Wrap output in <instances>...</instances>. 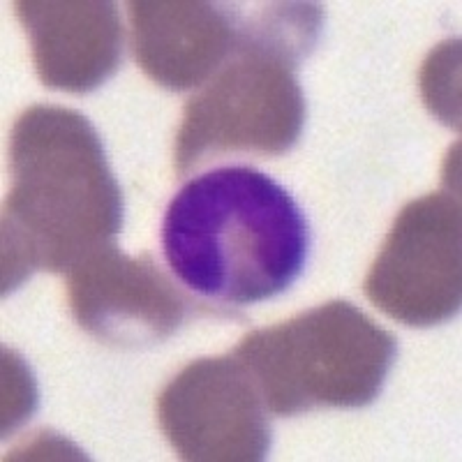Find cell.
<instances>
[{"instance_id":"6da1fadb","label":"cell","mask_w":462,"mask_h":462,"mask_svg":"<svg viewBox=\"0 0 462 462\" xmlns=\"http://www.w3.org/2000/svg\"><path fill=\"white\" fill-rule=\"evenodd\" d=\"M3 213V291L35 271H72L114 243L123 197L95 127L79 111L31 106L10 137Z\"/></svg>"},{"instance_id":"7a4b0ae2","label":"cell","mask_w":462,"mask_h":462,"mask_svg":"<svg viewBox=\"0 0 462 462\" xmlns=\"http://www.w3.org/2000/svg\"><path fill=\"white\" fill-rule=\"evenodd\" d=\"M294 197L250 167H222L180 188L162 220L171 273L220 305H254L291 287L308 254Z\"/></svg>"},{"instance_id":"3957f363","label":"cell","mask_w":462,"mask_h":462,"mask_svg":"<svg viewBox=\"0 0 462 462\" xmlns=\"http://www.w3.org/2000/svg\"><path fill=\"white\" fill-rule=\"evenodd\" d=\"M234 356L271 414L356 410L382 391L393 365L395 337L352 303L333 300L250 333Z\"/></svg>"},{"instance_id":"277c9868","label":"cell","mask_w":462,"mask_h":462,"mask_svg":"<svg viewBox=\"0 0 462 462\" xmlns=\"http://www.w3.org/2000/svg\"><path fill=\"white\" fill-rule=\"evenodd\" d=\"M303 51L243 23L238 51L185 105L173 164L179 176L226 155H280L305 123L296 79Z\"/></svg>"},{"instance_id":"5b68a950","label":"cell","mask_w":462,"mask_h":462,"mask_svg":"<svg viewBox=\"0 0 462 462\" xmlns=\"http://www.w3.org/2000/svg\"><path fill=\"white\" fill-rule=\"evenodd\" d=\"M460 220L453 192L420 197L400 210L363 284L379 310L407 326L441 324L460 310Z\"/></svg>"},{"instance_id":"8992f818","label":"cell","mask_w":462,"mask_h":462,"mask_svg":"<svg viewBox=\"0 0 462 462\" xmlns=\"http://www.w3.org/2000/svg\"><path fill=\"white\" fill-rule=\"evenodd\" d=\"M158 420L183 460L257 462L271 447L266 404L236 356L180 370L160 393Z\"/></svg>"},{"instance_id":"52a82bcc","label":"cell","mask_w":462,"mask_h":462,"mask_svg":"<svg viewBox=\"0 0 462 462\" xmlns=\"http://www.w3.org/2000/svg\"><path fill=\"white\" fill-rule=\"evenodd\" d=\"M68 303L77 324L123 349L155 345L188 315V300L151 257H127L116 243L68 271Z\"/></svg>"},{"instance_id":"ba28073f","label":"cell","mask_w":462,"mask_h":462,"mask_svg":"<svg viewBox=\"0 0 462 462\" xmlns=\"http://www.w3.org/2000/svg\"><path fill=\"white\" fill-rule=\"evenodd\" d=\"M134 53L155 84L171 90L201 86L238 51L236 12L199 0H132Z\"/></svg>"},{"instance_id":"9c48e42d","label":"cell","mask_w":462,"mask_h":462,"mask_svg":"<svg viewBox=\"0 0 462 462\" xmlns=\"http://www.w3.org/2000/svg\"><path fill=\"white\" fill-rule=\"evenodd\" d=\"M16 14L31 37L32 63L44 86L88 93L118 69L123 26L106 0H22Z\"/></svg>"},{"instance_id":"30bf717a","label":"cell","mask_w":462,"mask_h":462,"mask_svg":"<svg viewBox=\"0 0 462 462\" xmlns=\"http://www.w3.org/2000/svg\"><path fill=\"white\" fill-rule=\"evenodd\" d=\"M7 368H10V393H12V400H10V407H5V430L7 428H14L16 423L22 419H26V414H31V402H32V395L28 393V386H31V382H26V373H23V377H16V370H19V361H5Z\"/></svg>"}]
</instances>
